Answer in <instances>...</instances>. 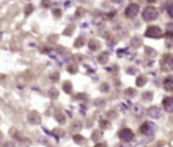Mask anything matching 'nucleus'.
<instances>
[{
  "label": "nucleus",
  "mask_w": 173,
  "mask_h": 147,
  "mask_svg": "<svg viewBox=\"0 0 173 147\" xmlns=\"http://www.w3.org/2000/svg\"><path fill=\"white\" fill-rule=\"evenodd\" d=\"M142 16H143V20H146V22H153V20H156L157 18H158V11L154 8V7L149 6V7H146V8L143 10Z\"/></svg>",
  "instance_id": "obj_1"
},
{
  "label": "nucleus",
  "mask_w": 173,
  "mask_h": 147,
  "mask_svg": "<svg viewBox=\"0 0 173 147\" xmlns=\"http://www.w3.org/2000/svg\"><path fill=\"white\" fill-rule=\"evenodd\" d=\"M145 36H148V38H152V39H158L162 36V31H161L160 27H157V26H150L148 30L145 31Z\"/></svg>",
  "instance_id": "obj_2"
},
{
  "label": "nucleus",
  "mask_w": 173,
  "mask_h": 147,
  "mask_svg": "<svg viewBox=\"0 0 173 147\" xmlns=\"http://www.w3.org/2000/svg\"><path fill=\"white\" fill-rule=\"evenodd\" d=\"M161 69L165 72H169V70H173V57L167 54L164 56L162 61H161Z\"/></svg>",
  "instance_id": "obj_3"
},
{
  "label": "nucleus",
  "mask_w": 173,
  "mask_h": 147,
  "mask_svg": "<svg viewBox=\"0 0 173 147\" xmlns=\"http://www.w3.org/2000/svg\"><path fill=\"white\" fill-rule=\"evenodd\" d=\"M119 138L122 139L123 142H131L134 139V132H132L130 128H123V130L119 131Z\"/></svg>",
  "instance_id": "obj_4"
},
{
  "label": "nucleus",
  "mask_w": 173,
  "mask_h": 147,
  "mask_svg": "<svg viewBox=\"0 0 173 147\" xmlns=\"http://www.w3.org/2000/svg\"><path fill=\"white\" fill-rule=\"evenodd\" d=\"M138 12H139V6L135 4V3H132V4H128L127 8H126V11H124V14H126L127 18H134V16H137Z\"/></svg>",
  "instance_id": "obj_5"
},
{
  "label": "nucleus",
  "mask_w": 173,
  "mask_h": 147,
  "mask_svg": "<svg viewBox=\"0 0 173 147\" xmlns=\"http://www.w3.org/2000/svg\"><path fill=\"white\" fill-rule=\"evenodd\" d=\"M154 130H156V126H154L153 123H150V122H146L141 127V132L142 134H145V135H152L154 132Z\"/></svg>",
  "instance_id": "obj_6"
},
{
  "label": "nucleus",
  "mask_w": 173,
  "mask_h": 147,
  "mask_svg": "<svg viewBox=\"0 0 173 147\" xmlns=\"http://www.w3.org/2000/svg\"><path fill=\"white\" fill-rule=\"evenodd\" d=\"M27 120H28V123H30V124H39V123H41V116H39L38 112L31 111L27 115Z\"/></svg>",
  "instance_id": "obj_7"
},
{
  "label": "nucleus",
  "mask_w": 173,
  "mask_h": 147,
  "mask_svg": "<svg viewBox=\"0 0 173 147\" xmlns=\"http://www.w3.org/2000/svg\"><path fill=\"white\" fill-rule=\"evenodd\" d=\"M148 115L150 117H153V119H158L161 116V109L158 107H150L148 109Z\"/></svg>",
  "instance_id": "obj_8"
},
{
  "label": "nucleus",
  "mask_w": 173,
  "mask_h": 147,
  "mask_svg": "<svg viewBox=\"0 0 173 147\" xmlns=\"http://www.w3.org/2000/svg\"><path fill=\"white\" fill-rule=\"evenodd\" d=\"M162 104H164V109L167 112H173V97H165Z\"/></svg>",
  "instance_id": "obj_9"
},
{
  "label": "nucleus",
  "mask_w": 173,
  "mask_h": 147,
  "mask_svg": "<svg viewBox=\"0 0 173 147\" xmlns=\"http://www.w3.org/2000/svg\"><path fill=\"white\" fill-rule=\"evenodd\" d=\"M164 88L168 92H173V76H169L164 80Z\"/></svg>",
  "instance_id": "obj_10"
},
{
  "label": "nucleus",
  "mask_w": 173,
  "mask_h": 147,
  "mask_svg": "<svg viewBox=\"0 0 173 147\" xmlns=\"http://www.w3.org/2000/svg\"><path fill=\"white\" fill-rule=\"evenodd\" d=\"M173 36V23L167 24V38H172Z\"/></svg>",
  "instance_id": "obj_11"
},
{
  "label": "nucleus",
  "mask_w": 173,
  "mask_h": 147,
  "mask_svg": "<svg viewBox=\"0 0 173 147\" xmlns=\"http://www.w3.org/2000/svg\"><path fill=\"white\" fill-rule=\"evenodd\" d=\"M99 46H100V43H99V41H96V39H92V41L89 42V49L91 50H97Z\"/></svg>",
  "instance_id": "obj_12"
},
{
  "label": "nucleus",
  "mask_w": 173,
  "mask_h": 147,
  "mask_svg": "<svg viewBox=\"0 0 173 147\" xmlns=\"http://www.w3.org/2000/svg\"><path fill=\"white\" fill-rule=\"evenodd\" d=\"M107 61H108V54L107 53H103V54L99 56V62H100V64H106Z\"/></svg>",
  "instance_id": "obj_13"
},
{
  "label": "nucleus",
  "mask_w": 173,
  "mask_h": 147,
  "mask_svg": "<svg viewBox=\"0 0 173 147\" xmlns=\"http://www.w3.org/2000/svg\"><path fill=\"white\" fill-rule=\"evenodd\" d=\"M146 84V77L143 76H139L138 80H137V86H143Z\"/></svg>",
  "instance_id": "obj_14"
},
{
  "label": "nucleus",
  "mask_w": 173,
  "mask_h": 147,
  "mask_svg": "<svg viewBox=\"0 0 173 147\" xmlns=\"http://www.w3.org/2000/svg\"><path fill=\"white\" fill-rule=\"evenodd\" d=\"M49 96H50L51 99H56V97L58 96V90H57V89H50V90H49Z\"/></svg>",
  "instance_id": "obj_15"
},
{
  "label": "nucleus",
  "mask_w": 173,
  "mask_h": 147,
  "mask_svg": "<svg viewBox=\"0 0 173 147\" xmlns=\"http://www.w3.org/2000/svg\"><path fill=\"white\" fill-rule=\"evenodd\" d=\"M64 90L66 92V93H69V92L72 90V85H71V82H65V84H64Z\"/></svg>",
  "instance_id": "obj_16"
},
{
  "label": "nucleus",
  "mask_w": 173,
  "mask_h": 147,
  "mask_svg": "<svg viewBox=\"0 0 173 147\" xmlns=\"http://www.w3.org/2000/svg\"><path fill=\"white\" fill-rule=\"evenodd\" d=\"M168 8V14H169V16L173 18V3H169V6L167 7Z\"/></svg>",
  "instance_id": "obj_17"
},
{
  "label": "nucleus",
  "mask_w": 173,
  "mask_h": 147,
  "mask_svg": "<svg viewBox=\"0 0 173 147\" xmlns=\"http://www.w3.org/2000/svg\"><path fill=\"white\" fill-rule=\"evenodd\" d=\"M152 97H153V94L150 93V92H148V93H143V100L150 101V100H152Z\"/></svg>",
  "instance_id": "obj_18"
},
{
  "label": "nucleus",
  "mask_w": 173,
  "mask_h": 147,
  "mask_svg": "<svg viewBox=\"0 0 173 147\" xmlns=\"http://www.w3.org/2000/svg\"><path fill=\"white\" fill-rule=\"evenodd\" d=\"M32 10H34V7H32L31 4H28V7H26V10H24L26 15H30V14L32 12Z\"/></svg>",
  "instance_id": "obj_19"
},
{
  "label": "nucleus",
  "mask_w": 173,
  "mask_h": 147,
  "mask_svg": "<svg viewBox=\"0 0 173 147\" xmlns=\"http://www.w3.org/2000/svg\"><path fill=\"white\" fill-rule=\"evenodd\" d=\"M73 139H75V142H77V143L84 142V138H83V136H80V135H75V136H73Z\"/></svg>",
  "instance_id": "obj_20"
},
{
  "label": "nucleus",
  "mask_w": 173,
  "mask_h": 147,
  "mask_svg": "<svg viewBox=\"0 0 173 147\" xmlns=\"http://www.w3.org/2000/svg\"><path fill=\"white\" fill-rule=\"evenodd\" d=\"M83 43H84V38L81 36V38H79V39H77V41H76V43H75V47H79L80 45H83Z\"/></svg>",
  "instance_id": "obj_21"
},
{
  "label": "nucleus",
  "mask_w": 173,
  "mask_h": 147,
  "mask_svg": "<svg viewBox=\"0 0 173 147\" xmlns=\"http://www.w3.org/2000/svg\"><path fill=\"white\" fill-rule=\"evenodd\" d=\"M93 134H95V135H92V139H93V141H97V139L102 136V134H100V132H99V131L93 132Z\"/></svg>",
  "instance_id": "obj_22"
},
{
  "label": "nucleus",
  "mask_w": 173,
  "mask_h": 147,
  "mask_svg": "<svg viewBox=\"0 0 173 147\" xmlns=\"http://www.w3.org/2000/svg\"><path fill=\"white\" fill-rule=\"evenodd\" d=\"M107 123H108V122H106V120H102V122H100V127H102V128H107V127H108Z\"/></svg>",
  "instance_id": "obj_23"
},
{
  "label": "nucleus",
  "mask_w": 173,
  "mask_h": 147,
  "mask_svg": "<svg viewBox=\"0 0 173 147\" xmlns=\"http://www.w3.org/2000/svg\"><path fill=\"white\" fill-rule=\"evenodd\" d=\"M132 45H135V46H138V45H141V39H132Z\"/></svg>",
  "instance_id": "obj_24"
},
{
  "label": "nucleus",
  "mask_w": 173,
  "mask_h": 147,
  "mask_svg": "<svg viewBox=\"0 0 173 147\" xmlns=\"http://www.w3.org/2000/svg\"><path fill=\"white\" fill-rule=\"evenodd\" d=\"M102 90L103 92H108V85H107V84H103V85H102Z\"/></svg>",
  "instance_id": "obj_25"
},
{
  "label": "nucleus",
  "mask_w": 173,
  "mask_h": 147,
  "mask_svg": "<svg viewBox=\"0 0 173 147\" xmlns=\"http://www.w3.org/2000/svg\"><path fill=\"white\" fill-rule=\"evenodd\" d=\"M54 15H56V16H61V11L60 10H54Z\"/></svg>",
  "instance_id": "obj_26"
},
{
  "label": "nucleus",
  "mask_w": 173,
  "mask_h": 147,
  "mask_svg": "<svg viewBox=\"0 0 173 147\" xmlns=\"http://www.w3.org/2000/svg\"><path fill=\"white\" fill-rule=\"evenodd\" d=\"M95 147H107V145H106V143H97Z\"/></svg>",
  "instance_id": "obj_27"
},
{
  "label": "nucleus",
  "mask_w": 173,
  "mask_h": 147,
  "mask_svg": "<svg viewBox=\"0 0 173 147\" xmlns=\"http://www.w3.org/2000/svg\"><path fill=\"white\" fill-rule=\"evenodd\" d=\"M51 78H53V81H57L56 78H58V74H53V76H51Z\"/></svg>",
  "instance_id": "obj_28"
},
{
  "label": "nucleus",
  "mask_w": 173,
  "mask_h": 147,
  "mask_svg": "<svg viewBox=\"0 0 173 147\" xmlns=\"http://www.w3.org/2000/svg\"><path fill=\"white\" fill-rule=\"evenodd\" d=\"M47 3H49V2H47V0H43V6H49V4H47Z\"/></svg>",
  "instance_id": "obj_29"
},
{
  "label": "nucleus",
  "mask_w": 173,
  "mask_h": 147,
  "mask_svg": "<svg viewBox=\"0 0 173 147\" xmlns=\"http://www.w3.org/2000/svg\"><path fill=\"white\" fill-rule=\"evenodd\" d=\"M148 2H149V3H153V2H156V0H148Z\"/></svg>",
  "instance_id": "obj_30"
},
{
  "label": "nucleus",
  "mask_w": 173,
  "mask_h": 147,
  "mask_svg": "<svg viewBox=\"0 0 173 147\" xmlns=\"http://www.w3.org/2000/svg\"><path fill=\"white\" fill-rule=\"evenodd\" d=\"M0 139H2V134H0Z\"/></svg>",
  "instance_id": "obj_31"
},
{
  "label": "nucleus",
  "mask_w": 173,
  "mask_h": 147,
  "mask_svg": "<svg viewBox=\"0 0 173 147\" xmlns=\"http://www.w3.org/2000/svg\"><path fill=\"white\" fill-rule=\"evenodd\" d=\"M116 2H120V0H116Z\"/></svg>",
  "instance_id": "obj_32"
}]
</instances>
